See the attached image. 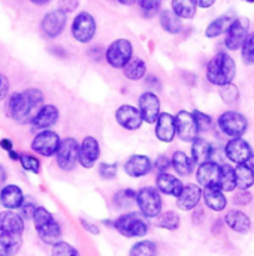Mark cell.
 Returning <instances> with one entry per match:
<instances>
[{"mask_svg":"<svg viewBox=\"0 0 254 256\" xmlns=\"http://www.w3.org/2000/svg\"><path fill=\"white\" fill-rule=\"evenodd\" d=\"M43 105V93L30 87L22 92L12 93L4 105L6 116L18 124H30L37 110Z\"/></svg>","mask_w":254,"mask_h":256,"instance_id":"cell-1","label":"cell"},{"mask_svg":"<svg viewBox=\"0 0 254 256\" xmlns=\"http://www.w3.org/2000/svg\"><path fill=\"white\" fill-rule=\"evenodd\" d=\"M235 75H237V63L234 57L226 51L217 52L207 64V80L213 86L223 87L232 84Z\"/></svg>","mask_w":254,"mask_h":256,"instance_id":"cell-2","label":"cell"},{"mask_svg":"<svg viewBox=\"0 0 254 256\" xmlns=\"http://www.w3.org/2000/svg\"><path fill=\"white\" fill-rule=\"evenodd\" d=\"M33 224L34 230L37 232V237L40 242H43L48 246H54L61 240V225L54 218L52 213H49L45 207H37L33 214Z\"/></svg>","mask_w":254,"mask_h":256,"instance_id":"cell-3","label":"cell"},{"mask_svg":"<svg viewBox=\"0 0 254 256\" xmlns=\"http://www.w3.org/2000/svg\"><path fill=\"white\" fill-rule=\"evenodd\" d=\"M114 230L126 238H141L148 234V224L141 213H124L114 220Z\"/></svg>","mask_w":254,"mask_h":256,"instance_id":"cell-4","label":"cell"},{"mask_svg":"<svg viewBox=\"0 0 254 256\" xmlns=\"http://www.w3.org/2000/svg\"><path fill=\"white\" fill-rule=\"evenodd\" d=\"M135 204L139 208V213L147 219H156L163 210V200L160 192L153 186H145L136 192Z\"/></svg>","mask_w":254,"mask_h":256,"instance_id":"cell-5","label":"cell"},{"mask_svg":"<svg viewBox=\"0 0 254 256\" xmlns=\"http://www.w3.org/2000/svg\"><path fill=\"white\" fill-rule=\"evenodd\" d=\"M133 57V45L129 39L120 38L109 44L105 51V60L114 69H123Z\"/></svg>","mask_w":254,"mask_h":256,"instance_id":"cell-6","label":"cell"},{"mask_svg":"<svg viewBox=\"0 0 254 256\" xmlns=\"http://www.w3.org/2000/svg\"><path fill=\"white\" fill-rule=\"evenodd\" d=\"M70 32H72V36L76 42H79V44L91 42L93 38L96 36V32H97V24H96L94 16L87 10L76 14L73 21H72Z\"/></svg>","mask_w":254,"mask_h":256,"instance_id":"cell-7","label":"cell"},{"mask_svg":"<svg viewBox=\"0 0 254 256\" xmlns=\"http://www.w3.org/2000/svg\"><path fill=\"white\" fill-rule=\"evenodd\" d=\"M249 33H250V20L246 16H235L225 33V46L229 51L241 50Z\"/></svg>","mask_w":254,"mask_h":256,"instance_id":"cell-8","label":"cell"},{"mask_svg":"<svg viewBox=\"0 0 254 256\" xmlns=\"http://www.w3.org/2000/svg\"><path fill=\"white\" fill-rule=\"evenodd\" d=\"M219 128L229 138H243L249 129V120L238 111H225L219 117Z\"/></svg>","mask_w":254,"mask_h":256,"instance_id":"cell-9","label":"cell"},{"mask_svg":"<svg viewBox=\"0 0 254 256\" xmlns=\"http://www.w3.org/2000/svg\"><path fill=\"white\" fill-rule=\"evenodd\" d=\"M78 150H79V144L75 138L67 136L61 140L58 150L55 153L57 166L64 172H72L78 165Z\"/></svg>","mask_w":254,"mask_h":256,"instance_id":"cell-10","label":"cell"},{"mask_svg":"<svg viewBox=\"0 0 254 256\" xmlns=\"http://www.w3.org/2000/svg\"><path fill=\"white\" fill-rule=\"evenodd\" d=\"M60 141L61 140L57 132L46 129V130H40L36 134L30 147L34 153H37L43 158H52V156H55V153L58 150Z\"/></svg>","mask_w":254,"mask_h":256,"instance_id":"cell-11","label":"cell"},{"mask_svg":"<svg viewBox=\"0 0 254 256\" xmlns=\"http://www.w3.org/2000/svg\"><path fill=\"white\" fill-rule=\"evenodd\" d=\"M66 24H67V14L63 12L60 8H57L43 15L40 21V32L43 33L45 38L55 39L64 32Z\"/></svg>","mask_w":254,"mask_h":256,"instance_id":"cell-12","label":"cell"},{"mask_svg":"<svg viewBox=\"0 0 254 256\" xmlns=\"http://www.w3.org/2000/svg\"><path fill=\"white\" fill-rule=\"evenodd\" d=\"M60 118V111L55 105L52 104H43L37 112L34 114V117L30 122V126L34 132H40V130H46L51 129Z\"/></svg>","mask_w":254,"mask_h":256,"instance_id":"cell-13","label":"cell"},{"mask_svg":"<svg viewBox=\"0 0 254 256\" xmlns=\"http://www.w3.org/2000/svg\"><path fill=\"white\" fill-rule=\"evenodd\" d=\"M175 117V129H177V136L183 142H192L198 135V124L192 112L189 111H178Z\"/></svg>","mask_w":254,"mask_h":256,"instance_id":"cell-14","label":"cell"},{"mask_svg":"<svg viewBox=\"0 0 254 256\" xmlns=\"http://www.w3.org/2000/svg\"><path fill=\"white\" fill-rule=\"evenodd\" d=\"M225 154L235 165H243L253 154V148L244 138H231L225 146Z\"/></svg>","mask_w":254,"mask_h":256,"instance_id":"cell-15","label":"cell"},{"mask_svg":"<svg viewBox=\"0 0 254 256\" xmlns=\"http://www.w3.org/2000/svg\"><path fill=\"white\" fill-rule=\"evenodd\" d=\"M100 158V146L99 141L94 136H85L82 140V142L79 144V150H78V164L85 168L90 170L96 165V162Z\"/></svg>","mask_w":254,"mask_h":256,"instance_id":"cell-16","label":"cell"},{"mask_svg":"<svg viewBox=\"0 0 254 256\" xmlns=\"http://www.w3.org/2000/svg\"><path fill=\"white\" fill-rule=\"evenodd\" d=\"M160 99L153 92H145L138 99V110L141 112V117L145 123L153 124L156 123L159 114H160Z\"/></svg>","mask_w":254,"mask_h":256,"instance_id":"cell-17","label":"cell"},{"mask_svg":"<svg viewBox=\"0 0 254 256\" xmlns=\"http://www.w3.org/2000/svg\"><path fill=\"white\" fill-rule=\"evenodd\" d=\"M115 122L118 123V126H121L123 129H126L129 132L141 129V126L144 123L139 110L133 105H129V104H124V105L117 108Z\"/></svg>","mask_w":254,"mask_h":256,"instance_id":"cell-18","label":"cell"},{"mask_svg":"<svg viewBox=\"0 0 254 256\" xmlns=\"http://www.w3.org/2000/svg\"><path fill=\"white\" fill-rule=\"evenodd\" d=\"M202 200V188L199 184H184L181 194L177 196V207L183 212L195 210Z\"/></svg>","mask_w":254,"mask_h":256,"instance_id":"cell-19","label":"cell"},{"mask_svg":"<svg viewBox=\"0 0 254 256\" xmlns=\"http://www.w3.org/2000/svg\"><path fill=\"white\" fill-rule=\"evenodd\" d=\"M153 162L145 154H132L124 164V172L132 178H141L151 172Z\"/></svg>","mask_w":254,"mask_h":256,"instance_id":"cell-20","label":"cell"},{"mask_svg":"<svg viewBox=\"0 0 254 256\" xmlns=\"http://www.w3.org/2000/svg\"><path fill=\"white\" fill-rule=\"evenodd\" d=\"M156 136L162 142H172L177 136L175 117L169 112H160L156 120Z\"/></svg>","mask_w":254,"mask_h":256,"instance_id":"cell-21","label":"cell"},{"mask_svg":"<svg viewBox=\"0 0 254 256\" xmlns=\"http://www.w3.org/2000/svg\"><path fill=\"white\" fill-rule=\"evenodd\" d=\"M0 232L10 236H22L24 219L13 210H4L0 213Z\"/></svg>","mask_w":254,"mask_h":256,"instance_id":"cell-22","label":"cell"},{"mask_svg":"<svg viewBox=\"0 0 254 256\" xmlns=\"http://www.w3.org/2000/svg\"><path fill=\"white\" fill-rule=\"evenodd\" d=\"M219 172H220V165L213 162V160H208L205 164H201L198 166V171H196V180H198V184L204 189V188H213V186H217V182H219Z\"/></svg>","mask_w":254,"mask_h":256,"instance_id":"cell-23","label":"cell"},{"mask_svg":"<svg viewBox=\"0 0 254 256\" xmlns=\"http://www.w3.org/2000/svg\"><path fill=\"white\" fill-rule=\"evenodd\" d=\"M183 188H184L183 182L178 177H175V176H172L169 172H160L156 177V189L163 195L177 198L181 194Z\"/></svg>","mask_w":254,"mask_h":256,"instance_id":"cell-24","label":"cell"},{"mask_svg":"<svg viewBox=\"0 0 254 256\" xmlns=\"http://www.w3.org/2000/svg\"><path fill=\"white\" fill-rule=\"evenodd\" d=\"M24 200V194L16 184H6L0 189V202L6 210H18Z\"/></svg>","mask_w":254,"mask_h":256,"instance_id":"cell-25","label":"cell"},{"mask_svg":"<svg viewBox=\"0 0 254 256\" xmlns=\"http://www.w3.org/2000/svg\"><path fill=\"white\" fill-rule=\"evenodd\" d=\"M225 224L237 234H249L252 230V219L241 210H229L225 216Z\"/></svg>","mask_w":254,"mask_h":256,"instance_id":"cell-26","label":"cell"},{"mask_svg":"<svg viewBox=\"0 0 254 256\" xmlns=\"http://www.w3.org/2000/svg\"><path fill=\"white\" fill-rule=\"evenodd\" d=\"M202 198L205 201V206L213 212H223L228 207V198H226L225 192L220 190L217 186L204 188Z\"/></svg>","mask_w":254,"mask_h":256,"instance_id":"cell-27","label":"cell"},{"mask_svg":"<svg viewBox=\"0 0 254 256\" xmlns=\"http://www.w3.org/2000/svg\"><path fill=\"white\" fill-rule=\"evenodd\" d=\"M213 154H214V147L207 140L196 136L192 141V160L195 165H201L211 160Z\"/></svg>","mask_w":254,"mask_h":256,"instance_id":"cell-28","label":"cell"},{"mask_svg":"<svg viewBox=\"0 0 254 256\" xmlns=\"http://www.w3.org/2000/svg\"><path fill=\"white\" fill-rule=\"evenodd\" d=\"M171 168H174L180 177H189L193 172L195 164L184 152H175L171 158Z\"/></svg>","mask_w":254,"mask_h":256,"instance_id":"cell-29","label":"cell"},{"mask_svg":"<svg viewBox=\"0 0 254 256\" xmlns=\"http://www.w3.org/2000/svg\"><path fill=\"white\" fill-rule=\"evenodd\" d=\"M198 0H172L171 10L181 20H192L198 12Z\"/></svg>","mask_w":254,"mask_h":256,"instance_id":"cell-30","label":"cell"},{"mask_svg":"<svg viewBox=\"0 0 254 256\" xmlns=\"http://www.w3.org/2000/svg\"><path fill=\"white\" fill-rule=\"evenodd\" d=\"M160 20V26L166 33L171 34H178L183 30V21L181 18H178L171 9H163L159 15Z\"/></svg>","mask_w":254,"mask_h":256,"instance_id":"cell-31","label":"cell"},{"mask_svg":"<svg viewBox=\"0 0 254 256\" xmlns=\"http://www.w3.org/2000/svg\"><path fill=\"white\" fill-rule=\"evenodd\" d=\"M235 16H232V15H220V16H217L216 20H213L208 26H207V28H205V36L208 38V39H214V38H219V36H222L223 33H226V30L229 28V26H231V22H232V20H234Z\"/></svg>","mask_w":254,"mask_h":256,"instance_id":"cell-32","label":"cell"},{"mask_svg":"<svg viewBox=\"0 0 254 256\" xmlns=\"http://www.w3.org/2000/svg\"><path fill=\"white\" fill-rule=\"evenodd\" d=\"M123 74L130 81H139L147 75V63L139 57H132L123 68Z\"/></svg>","mask_w":254,"mask_h":256,"instance_id":"cell-33","label":"cell"},{"mask_svg":"<svg viewBox=\"0 0 254 256\" xmlns=\"http://www.w3.org/2000/svg\"><path fill=\"white\" fill-rule=\"evenodd\" d=\"M217 188L223 192H234L237 189V177H235V168L231 165H220L219 172V182Z\"/></svg>","mask_w":254,"mask_h":256,"instance_id":"cell-34","label":"cell"},{"mask_svg":"<svg viewBox=\"0 0 254 256\" xmlns=\"http://www.w3.org/2000/svg\"><path fill=\"white\" fill-rule=\"evenodd\" d=\"M22 244V236L0 232V256H15Z\"/></svg>","mask_w":254,"mask_h":256,"instance_id":"cell-35","label":"cell"},{"mask_svg":"<svg viewBox=\"0 0 254 256\" xmlns=\"http://www.w3.org/2000/svg\"><path fill=\"white\" fill-rule=\"evenodd\" d=\"M235 177H237V189L249 190L254 184V172L246 164L235 166Z\"/></svg>","mask_w":254,"mask_h":256,"instance_id":"cell-36","label":"cell"},{"mask_svg":"<svg viewBox=\"0 0 254 256\" xmlns=\"http://www.w3.org/2000/svg\"><path fill=\"white\" fill-rule=\"evenodd\" d=\"M156 219H157V226L163 228L166 231H177L181 225V219H180L178 213H175L172 210L160 213Z\"/></svg>","mask_w":254,"mask_h":256,"instance_id":"cell-37","label":"cell"},{"mask_svg":"<svg viewBox=\"0 0 254 256\" xmlns=\"http://www.w3.org/2000/svg\"><path fill=\"white\" fill-rule=\"evenodd\" d=\"M129 256H157V244L151 240H141L130 248Z\"/></svg>","mask_w":254,"mask_h":256,"instance_id":"cell-38","label":"cell"},{"mask_svg":"<svg viewBox=\"0 0 254 256\" xmlns=\"http://www.w3.org/2000/svg\"><path fill=\"white\" fill-rule=\"evenodd\" d=\"M136 200V192L133 189H121L115 194L114 196V204L120 208H129L132 204H135Z\"/></svg>","mask_w":254,"mask_h":256,"instance_id":"cell-39","label":"cell"},{"mask_svg":"<svg viewBox=\"0 0 254 256\" xmlns=\"http://www.w3.org/2000/svg\"><path fill=\"white\" fill-rule=\"evenodd\" d=\"M21 168L24 171H28L31 174H39L40 172V162L36 156L28 154V153H19V159H18Z\"/></svg>","mask_w":254,"mask_h":256,"instance_id":"cell-40","label":"cell"},{"mask_svg":"<svg viewBox=\"0 0 254 256\" xmlns=\"http://www.w3.org/2000/svg\"><path fill=\"white\" fill-rule=\"evenodd\" d=\"M136 2L145 18H153L154 15H157L163 3V0H136Z\"/></svg>","mask_w":254,"mask_h":256,"instance_id":"cell-41","label":"cell"},{"mask_svg":"<svg viewBox=\"0 0 254 256\" xmlns=\"http://www.w3.org/2000/svg\"><path fill=\"white\" fill-rule=\"evenodd\" d=\"M241 57L247 66L254 64V32L249 33L247 39L244 40V44L241 46Z\"/></svg>","mask_w":254,"mask_h":256,"instance_id":"cell-42","label":"cell"},{"mask_svg":"<svg viewBox=\"0 0 254 256\" xmlns=\"http://www.w3.org/2000/svg\"><path fill=\"white\" fill-rule=\"evenodd\" d=\"M51 256H81L79 252L76 250V248H73L72 244L60 240L58 243H55L52 246V250H51Z\"/></svg>","mask_w":254,"mask_h":256,"instance_id":"cell-43","label":"cell"},{"mask_svg":"<svg viewBox=\"0 0 254 256\" xmlns=\"http://www.w3.org/2000/svg\"><path fill=\"white\" fill-rule=\"evenodd\" d=\"M192 114H193V117L196 120V124H198V130L199 132H205V130H208L211 128V124H213L211 116H208V114H205V112H202L199 110H195Z\"/></svg>","mask_w":254,"mask_h":256,"instance_id":"cell-44","label":"cell"},{"mask_svg":"<svg viewBox=\"0 0 254 256\" xmlns=\"http://www.w3.org/2000/svg\"><path fill=\"white\" fill-rule=\"evenodd\" d=\"M117 172H118V164H100L99 165V176L103 178V180H112L117 177Z\"/></svg>","mask_w":254,"mask_h":256,"instance_id":"cell-45","label":"cell"},{"mask_svg":"<svg viewBox=\"0 0 254 256\" xmlns=\"http://www.w3.org/2000/svg\"><path fill=\"white\" fill-rule=\"evenodd\" d=\"M36 208H37V206H36L34 202L25 201V200H24L22 206L18 208V210H19L18 214H19L24 220H31V219H33V214H34V212H36Z\"/></svg>","mask_w":254,"mask_h":256,"instance_id":"cell-46","label":"cell"},{"mask_svg":"<svg viewBox=\"0 0 254 256\" xmlns=\"http://www.w3.org/2000/svg\"><path fill=\"white\" fill-rule=\"evenodd\" d=\"M234 204L235 206H240V207H243V206H247V204H250L252 201H253V195L250 194V190H243V189H238V192L234 195Z\"/></svg>","mask_w":254,"mask_h":256,"instance_id":"cell-47","label":"cell"},{"mask_svg":"<svg viewBox=\"0 0 254 256\" xmlns=\"http://www.w3.org/2000/svg\"><path fill=\"white\" fill-rule=\"evenodd\" d=\"M153 166L159 171V174L160 172H168V170L171 168V159L166 154H160L156 159V162L153 164Z\"/></svg>","mask_w":254,"mask_h":256,"instance_id":"cell-48","label":"cell"},{"mask_svg":"<svg viewBox=\"0 0 254 256\" xmlns=\"http://www.w3.org/2000/svg\"><path fill=\"white\" fill-rule=\"evenodd\" d=\"M79 224H81V226H82L87 232H90V234H93V236H99L100 230H99V226H97L96 224H93V222H90V220H87V219H84V218L79 219Z\"/></svg>","mask_w":254,"mask_h":256,"instance_id":"cell-49","label":"cell"},{"mask_svg":"<svg viewBox=\"0 0 254 256\" xmlns=\"http://www.w3.org/2000/svg\"><path fill=\"white\" fill-rule=\"evenodd\" d=\"M58 3H60V9L63 12L69 14V12H73L78 8L79 0H58Z\"/></svg>","mask_w":254,"mask_h":256,"instance_id":"cell-50","label":"cell"},{"mask_svg":"<svg viewBox=\"0 0 254 256\" xmlns=\"http://www.w3.org/2000/svg\"><path fill=\"white\" fill-rule=\"evenodd\" d=\"M7 92H9V81L4 75L0 74V100L7 98Z\"/></svg>","mask_w":254,"mask_h":256,"instance_id":"cell-51","label":"cell"},{"mask_svg":"<svg viewBox=\"0 0 254 256\" xmlns=\"http://www.w3.org/2000/svg\"><path fill=\"white\" fill-rule=\"evenodd\" d=\"M204 220V210H201V208H195V213H193V224H201Z\"/></svg>","mask_w":254,"mask_h":256,"instance_id":"cell-52","label":"cell"},{"mask_svg":"<svg viewBox=\"0 0 254 256\" xmlns=\"http://www.w3.org/2000/svg\"><path fill=\"white\" fill-rule=\"evenodd\" d=\"M0 147H1L3 150L9 152V150L13 148V142H12L9 138H1V140H0Z\"/></svg>","mask_w":254,"mask_h":256,"instance_id":"cell-53","label":"cell"},{"mask_svg":"<svg viewBox=\"0 0 254 256\" xmlns=\"http://www.w3.org/2000/svg\"><path fill=\"white\" fill-rule=\"evenodd\" d=\"M216 2H217V0H198V6L202 8V9H208V8H211V6H214Z\"/></svg>","mask_w":254,"mask_h":256,"instance_id":"cell-54","label":"cell"},{"mask_svg":"<svg viewBox=\"0 0 254 256\" xmlns=\"http://www.w3.org/2000/svg\"><path fill=\"white\" fill-rule=\"evenodd\" d=\"M6 178H7L6 170L0 165V189H1V188H3V184L6 183Z\"/></svg>","mask_w":254,"mask_h":256,"instance_id":"cell-55","label":"cell"},{"mask_svg":"<svg viewBox=\"0 0 254 256\" xmlns=\"http://www.w3.org/2000/svg\"><path fill=\"white\" fill-rule=\"evenodd\" d=\"M7 156H9V159H10V160H18V159H19V153H18V152H15L13 148L7 152Z\"/></svg>","mask_w":254,"mask_h":256,"instance_id":"cell-56","label":"cell"},{"mask_svg":"<svg viewBox=\"0 0 254 256\" xmlns=\"http://www.w3.org/2000/svg\"><path fill=\"white\" fill-rule=\"evenodd\" d=\"M246 165H247V166H249V168H250V170L254 172V153L250 156V159L246 162Z\"/></svg>","mask_w":254,"mask_h":256,"instance_id":"cell-57","label":"cell"},{"mask_svg":"<svg viewBox=\"0 0 254 256\" xmlns=\"http://www.w3.org/2000/svg\"><path fill=\"white\" fill-rule=\"evenodd\" d=\"M33 4H36V6H43V4H46V3H49L51 0H30Z\"/></svg>","mask_w":254,"mask_h":256,"instance_id":"cell-58","label":"cell"},{"mask_svg":"<svg viewBox=\"0 0 254 256\" xmlns=\"http://www.w3.org/2000/svg\"><path fill=\"white\" fill-rule=\"evenodd\" d=\"M120 4H124V6H132L136 0H117Z\"/></svg>","mask_w":254,"mask_h":256,"instance_id":"cell-59","label":"cell"},{"mask_svg":"<svg viewBox=\"0 0 254 256\" xmlns=\"http://www.w3.org/2000/svg\"><path fill=\"white\" fill-rule=\"evenodd\" d=\"M102 224L108 228H114V220H103Z\"/></svg>","mask_w":254,"mask_h":256,"instance_id":"cell-60","label":"cell"},{"mask_svg":"<svg viewBox=\"0 0 254 256\" xmlns=\"http://www.w3.org/2000/svg\"><path fill=\"white\" fill-rule=\"evenodd\" d=\"M244 2H247V3H254V0H244Z\"/></svg>","mask_w":254,"mask_h":256,"instance_id":"cell-61","label":"cell"}]
</instances>
